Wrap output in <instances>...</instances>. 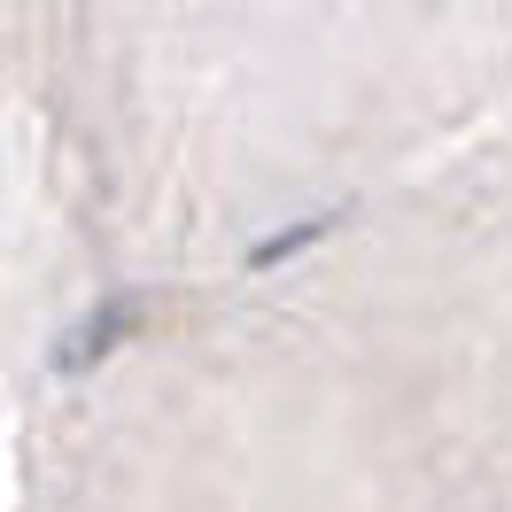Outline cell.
Segmentation results:
<instances>
[{
    "label": "cell",
    "instance_id": "obj_1",
    "mask_svg": "<svg viewBox=\"0 0 512 512\" xmlns=\"http://www.w3.org/2000/svg\"><path fill=\"white\" fill-rule=\"evenodd\" d=\"M0 512H8V474H0Z\"/></svg>",
    "mask_w": 512,
    "mask_h": 512
}]
</instances>
